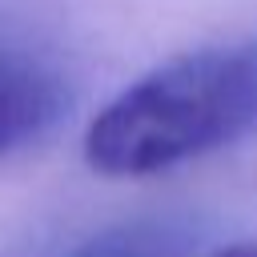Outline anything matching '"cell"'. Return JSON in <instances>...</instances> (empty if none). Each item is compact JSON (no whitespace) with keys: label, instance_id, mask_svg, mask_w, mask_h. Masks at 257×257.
<instances>
[{"label":"cell","instance_id":"5b68a950","mask_svg":"<svg viewBox=\"0 0 257 257\" xmlns=\"http://www.w3.org/2000/svg\"><path fill=\"white\" fill-rule=\"evenodd\" d=\"M0 56H8V48H4V40H0Z\"/></svg>","mask_w":257,"mask_h":257},{"label":"cell","instance_id":"7a4b0ae2","mask_svg":"<svg viewBox=\"0 0 257 257\" xmlns=\"http://www.w3.org/2000/svg\"><path fill=\"white\" fill-rule=\"evenodd\" d=\"M60 84L24 56H0V157L40 137L60 116Z\"/></svg>","mask_w":257,"mask_h":257},{"label":"cell","instance_id":"277c9868","mask_svg":"<svg viewBox=\"0 0 257 257\" xmlns=\"http://www.w3.org/2000/svg\"><path fill=\"white\" fill-rule=\"evenodd\" d=\"M209 257H257V241H233V245L213 249Z\"/></svg>","mask_w":257,"mask_h":257},{"label":"cell","instance_id":"3957f363","mask_svg":"<svg viewBox=\"0 0 257 257\" xmlns=\"http://www.w3.org/2000/svg\"><path fill=\"white\" fill-rule=\"evenodd\" d=\"M189 253H193V233L181 221L141 217L88 237L72 257H189Z\"/></svg>","mask_w":257,"mask_h":257},{"label":"cell","instance_id":"6da1fadb","mask_svg":"<svg viewBox=\"0 0 257 257\" xmlns=\"http://www.w3.org/2000/svg\"><path fill=\"white\" fill-rule=\"evenodd\" d=\"M257 133V40L181 52L116 92L84 133L100 177H149Z\"/></svg>","mask_w":257,"mask_h":257}]
</instances>
